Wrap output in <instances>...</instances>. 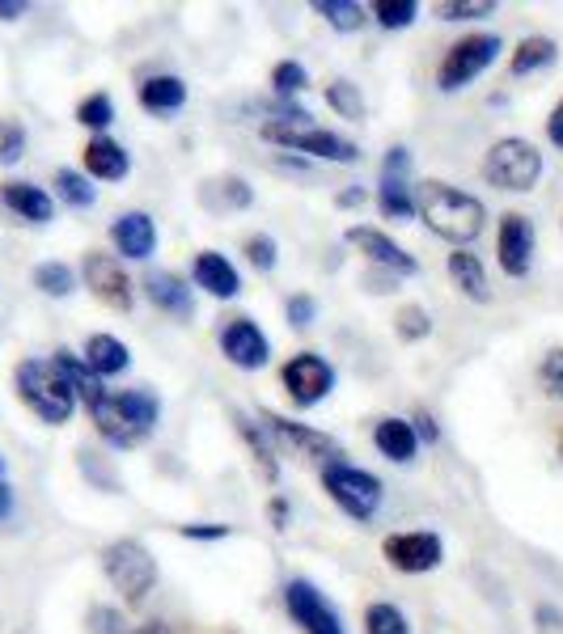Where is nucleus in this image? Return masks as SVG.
<instances>
[{"label":"nucleus","mask_w":563,"mask_h":634,"mask_svg":"<svg viewBox=\"0 0 563 634\" xmlns=\"http://www.w3.org/2000/svg\"><path fill=\"white\" fill-rule=\"evenodd\" d=\"M415 212L428 220V229L437 238L453 241L462 250V241H475L483 233V220H487V207L466 191H453L449 182H424L420 187V203Z\"/></svg>","instance_id":"nucleus-1"},{"label":"nucleus","mask_w":563,"mask_h":634,"mask_svg":"<svg viewBox=\"0 0 563 634\" xmlns=\"http://www.w3.org/2000/svg\"><path fill=\"white\" fill-rule=\"evenodd\" d=\"M13 381H17V397L39 415L42 423H68V415H73V385L64 381V372L55 368V364H42V359H22L17 364V372H13Z\"/></svg>","instance_id":"nucleus-2"},{"label":"nucleus","mask_w":563,"mask_h":634,"mask_svg":"<svg viewBox=\"0 0 563 634\" xmlns=\"http://www.w3.org/2000/svg\"><path fill=\"white\" fill-rule=\"evenodd\" d=\"M102 567H107V580L120 588L127 605H140L145 596L153 593V584H158V562H153V555L140 542H132V537L111 542L102 550Z\"/></svg>","instance_id":"nucleus-3"},{"label":"nucleus","mask_w":563,"mask_h":634,"mask_svg":"<svg viewBox=\"0 0 563 634\" xmlns=\"http://www.w3.org/2000/svg\"><path fill=\"white\" fill-rule=\"evenodd\" d=\"M538 174H542V153L529 140H517V136L496 140L487 149V161H483V178L500 191H529L538 182Z\"/></svg>","instance_id":"nucleus-4"},{"label":"nucleus","mask_w":563,"mask_h":634,"mask_svg":"<svg viewBox=\"0 0 563 634\" xmlns=\"http://www.w3.org/2000/svg\"><path fill=\"white\" fill-rule=\"evenodd\" d=\"M326 491H330V499L343 508L348 516H356V520H368V516L377 512V504H381V482L368 474V470H356V466H326Z\"/></svg>","instance_id":"nucleus-5"},{"label":"nucleus","mask_w":563,"mask_h":634,"mask_svg":"<svg viewBox=\"0 0 563 634\" xmlns=\"http://www.w3.org/2000/svg\"><path fill=\"white\" fill-rule=\"evenodd\" d=\"M496 51H500V39H496V35H471V39L453 42V47L445 51L437 85H441L445 93H453V89L471 85V80L479 77L483 68L496 60Z\"/></svg>","instance_id":"nucleus-6"},{"label":"nucleus","mask_w":563,"mask_h":634,"mask_svg":"<svg viewBox=\"0 0 563 634\" xmlns=\"http://www.w3.org/2000/svg\"><path fill=\"white\" fill-rule=\"evenodd\" d=\"M263 136L276 140V144H284V149H292V153H314V157L343 161V165L356 161V144H352V140H343V136H335V131H322V127H310V123H301V127L267 123Z\"/></svg>","instance_id":"nucleus-7"},{"label":"nucleus","mask_w":563,"mask_h":634,"mask_svg":"<svg viewBox=\"0 0 563 634\" xmlns=\"http://www.w3.org/2000/svg\"><path fill=\"white\" fill-rule=\"evenodd\" d=\"M284 390L288 397L297 402V406H314L322 397L330 394V385H335V372H330V364L314 352H301V356H292L284 364Z\"/></svg>","instance_id":"nucleus-8"},{"label":"nucleus","mask_w":563,"mask_h":634,"mask_svg":"<svg viewBox=\"0 0 563 634\" xmlns=\"http://www.w3.org/2000/svg\"><path fill=\"white\" fill-rule=\"evenodd\" d=\"M284 605H288L292 622H297L305 634H343L339 613L322 600V593L310 584V580H288V588H284Z\"/></svg>","instance_id":"nucleus-9"},{"label":"nucleus","mask_w":563,"mask_h":634,"mask_svg":"<svg viewBox=\"0 0 563 634\" xmlns=\"http://www.w3.org/2000/svg\"><path fill=\"white\" fill-rule=\"evenodd\" d=\"M85 283H89V292H93L102 305H111V309H120V314L132 309V279L123 276L120 258L89 250V254H85Z\"/></svg>","instance_id":"nucleus-10"},{"label":"nucleus","mask_w":563,"mask_h":634,"mask_svg":"<svg viewBox=\"0 0 563 634\" xmlns=\"http://www.w3.org/2000/svg\"><path fill=\"white\" fill-rule=\"evenodd\" d=\"M386 562L399 567L406 575H420V571H433L441 567V537L437 533H399V537H386Z\"/></svg>","instance_id":"nucleus-11"},{"label":"nucleus","mask_w":563,"mask_h":634,"mask_svg":"<svg viewBox=\"0 0 563 634\" xmlns=\"http://www.w3.org/2000/svg\"><path fill=\"white\" fill-rule=\"evenodd\" d=\"M221 352H225L229 364H238V368H246V372L263 368L267 356H272V347H267L263 330H259L250 317H234V321L221 330Z\"/></svg>","instance_id":"nucleus-12"},{"label":"nucleus","mask_w":563,"mask_h":634,"mask_svg":"<svg viewBox=\"0 0 563 634\" xmlns=\"http://www.w3.org/2000/svg\"><path fill=\"white\" fill-rule=\"evenodd\" d=\"M496 250H500L504 276L522 279L525 271H529V258H534V225L525 220L522 212H509V216L500 220V241H496Z\"/></svg>","instance_id":"nucleus-13"},{"label":"nucleus","mask_w":563,"mask_h":634,"mask_svg":"<svg viewBox=\"0 0 563 634\" xmlns=\"http://www.w3.org/2000/svg\"><path fill=\"white\" fill-rule=\"evenodd\" d=\"M348 241L361 250V254H368L377 267H386V271H399V276H415L420 271V263L402 250V245H395V241L386 238V233H377V229H348Z\"/></svg>","instance_id":"nucleus-14"},{"label":"nucleus","mask_w":563,"mask_h":634,"mask_svg":"<svg viewBox=\"0 0 563 634\" xmlns=\"http://www.w3.org/2000/svg\"><path fill=\"white\" fill-rule=\"evenodd\" d=\"M263 423H267L284 444H292L301 457H339V444L330 436H322V432L305 428V423H292V419H284L276 410H263Z\"/></svg>","instance_id":"nucleus-15"},{"label":"nucleus","mask_w":563,"mask_h":634,"mask_svg":"<svg viewBox=\"0 0 563 634\" xmlns=\"http://www.w3.org/2000/svg\"><path fill=\"white\" fill-rule=\"evenodd\" d=\"M111 241L123 258H149L158 245V225L145 212H123L120 220L111 225Z\"/></svg>","instance_id":"nucleus-16"},{"label":"nucleus","mask_w":563,"mask_h":634,"mask_svg":"<svg viewBox=\"0 0 563 634\" xmlns=\"http://www.w3.org/2000/svg\"><path fill=\"white\" fill-rule=\"evenodd\" d=\"M0 203L9 212H17L22 220H30V225H47L51 212H55L51 195L42 187H35V182H0Z\"/></svg>","instance_id":"nucleus-17"},{"label":"nucleus","mask_w":563,"mask_h":634,"mask_svg":"<svg viewBox=\"0 0 563 634\" xmlns=\"http://www.w3.org/2000/svg\"><path fill=\"white\" fill-rule=\"evenodd\" d=\"M196 283H200L203 292L221 296V301H234L241 292L238 267L225 254H216V250H203L200 258H196Z\"/></svg>","instance_id":"nucleus-18"},{"label":"nucleus","mask_w":563,"mask_h":634,"mask_svg":"<svg viewBox=\"0 0 563 634\" xmlns=\"http://www.w3.org/2000/svg\"><path fill=\"white\" fill-rule=\"evenodd\" d=\"M80 157H85V169L93 178H102V182H120V178H127V169H132V157L123 153V144H115L111 136H93Z\"/></svg>","instance_id":"nucleus-19"},{"label":"nucleus","mask_w":563,"mask_h":634,"mask_svg":"<svg viewBox=\"0 0 563 634\" xmlns=\"http://www.w3.org/2000/svg\"><path fill=\"white\" fill-rule=\"evenodd\" d=\"M85 364H89V372L102 381V377H120L127 372V364H132V352L123 347L115 334H93L89 343H85Z\"/></svg>","instance_id":"nucleus-20"},{"label":"nucleus","mask_w":563,"mask_h":634,"mask_svg":"<svg viewBox=\"0 0 563 634\" xmlns=\"http://www.w3.org/2000/svg\"><path fill=\"white\" fill-rule=\"evenodd\" d=\"M145 292H149V301H153L158 309H165V314H174V317H191V309H196L191 288L178 276H170V271H153V276L145 279Z\"/></svg>","instance_id":"nucleus-21"},{"label":"nucleus","mask_w":563,"mask_h":634,"mask_svg":"<svg viewBox=\"0 0 563 634\" xmlns=\"http://www.w3.org/2000/svg\"><path fill=\"white\" fill-rule=\"evenodd\" d=\"M89 415H93V428H98V436L107 440V444H115V448H132V444L140 440V432L127 423V415L120 410L115 394H107L102 402H93V406H89Z\"/></svg>","instance_id":"nucleus-22"},{"label":"nucleus","mask_w":563,"mask_h":634,"mask_svg":"<svg viewBox=\"0 0 563 634\" xmlns=\"http://www.w3.org/2000/svg\"><path fill=\"white\" fill-rule=\"evenodd\" d=\"M449 279H453L475 305H487V301H491V288H487V271H483L479 254L453 250V254H449Z\"/></svg>","instance_id":"nucleus-23"},{"label":"nucleus","mask_w":563,"mask_h":634,"mask_svg":"<svg viewBox=\"0 0 563 634\" xmlns=\"http://www.w3.org/2000/svg\"><path fill=\"white\" fill-rule=\"evenodd\" d=\"M373 444H377V453L390 457V461H411L415 448H420V436H415V428H411L406 419H381L377 432H373Z\"/></svg>","instance_id":"nucleus-24"},{"label":"nucleus","mask_w":563,"mask_h":634,"mask_svg":"<svg viewBox=\"0 0 563 634\" xmlns=\"http://www.w3.org/2000/svg\"><path fill=\"white\" fill-rule=\"evenodd\" d=\"M60 372H64V381L73 385V394L85 402V406H93V402H102L107 397V390H102V381L89 372V364L80 356H73V352H55V359H51Z\"/></svg>","instance_id":"nucleus-25"},{"label":"nucleus","mask_w":563,"mask_h":634,"mask_svg":"<svg viewBox=\"0 0 563 634\" xmlns=\"http://www.w3.org/2000/svg\"><path fill=\"white\" fill-rule=\"evenodd\" d=\"M140 106L145 111H183L187 106V85L178 77H149L140 85Z\"/></svg>","instance_id":"nucleus-26"},{"label":"nucleus","mask_w":563,"mask_h":634,"mask_svg":"<svg viewBox=\"0 0 563 634\" xmlns=\"http://www.w3.org/2000/svg\"><path fill=\"white\" fill-rule=\"evenodd\" d=\"M551 60H555V39H547V35H534V39L517 42V51H513L509 68H513V77H525V73H538V68H547Z\"/></svg>","instance_id":"nucleus-27"},{"label":"nucleus","mask_w":563,"mask_h":634,"mask_svg":"<svg viewBox=\"0 0 563 634\" xmlns=\"http://www.w3.org/2000/svg\"><path fill=\"white\" fill-rule=\"evenodd\" d=\"M115 402H120V410L127 415V423H132L140 436L158 423L161 406H158V397L153 394H145V390H123V394H115Z\"/></svg>","instance_id":"nucleus-28"},{"label":"nucleus","mask_w":563,"mask_h":634,"mask_svg":"<svg viewBox=\"0 0 563 634\" xmlns=\"http://www.w3.org/2000/svg\"><path fill=\"white\" fill-rule=\"evenodd\" d=\"M377 207H381L386 220H411V216H415V199H411V191H406L402 178H381Z\"/></svg>","instance_id":"nucleus-29"},{"label":"nucleus","mask_w":563,"mask_h":634,"mask_svg":"<svg viewBox=\"0 0 563 634\" xmlns=\"http://www.w3.org/2000/svg\"><path fill=\"white\" fill-rule=\"evenodd\" d=\"M234 423H238V432L246 436V444H250V453H254V461H259L263 478H267V482H276V478H280V466H276V453H272V444L263 440V432H254V423H250L241 410H234Z\"/></svg>","instance_id":"nucleus-30"},{"label":"nucleus","mask_w":563,"mask_h":634,"mask_svg":"<svg viewBox=\"0 0 563 634\" xmlns=\"http://www.w3.org/2000/svg\"><path fill=\"white\" fill-rule=\"evenodd\" d=\"M314 13L326 17V22H330L335 30H343V35H352V30H361L364 26V9L361 4H352V0H318Z\"/></svg>","instance_id":"nucleus-31"},{"label":"nucleus","mask_w":563,"mask_h":634,"mask_svg":"<svg viewBox=\"0 0 563 634\" xmlns=\"http://www.w3.org/2000/svg\"><path fill=\"white\" fill-rule=\"evenodd\" d=\"M55 195L64 199L68 207H93L98 191L89 187V178L77 174V169H55Z\"/></svg>","instance_id":"nucleus-32"},{"label":"nucleus","mask_w":563,"mask_h":634,"mask_svg":"<svg viewBox=\"0 0 563 634\" xmlns=\"http://www.w3.org/2000/svg\"><path fill=\"white\" fill-rule=\"evenodd\" d=\"M250 199L254 195L241 178H216L203 187V203H212V207H250Z\"/></svg>","instance_id":"nucleus-33"},{"label":"nucleus","mask_w":563,"mask_h":634,"mask_svg":"<svg viewBox=\"0 0 563 634\" xmlns=\"http://www.w3.org/2000/svg\"><path fill=\"white\" fill-rule=\"evenodd\" d=\"M35 288L47 292V296H68L77 288V276L68 263H39L35 267Z\"/></svg>","instance_id":"nucleus-34"},{"label":"nucleus","mask_w":563,"mask_h":634,"mask_svg":"<svg viewBox=\"0 0 563 634\" xmlns=\"http://www.w3.org/2000/svg\"><path fill=\"white\" fill-rule=\"evenodd\" d=\"M326 102H330L343 119H352V123L364 119V102H361V93H356L352 80H330V85H326Z\"/></svg>","instance_id":"nucleus-35"},{"label":"nucleus","mask_w":563,"mask_h":634,"mask_svg":"<svg viewBox=\"0 0 563 634\" xmlns=\"http://www.w3.org/2000/svg\"><path fill=\"white\" fill-rule=\"evenodd\" d=\"M364 631L368 634H411L406 631V618H402L395 605H386V600L368 605V613H364Z\"/></svg>","instance_id":"nucleus-36"},{"label":"nucleus","mask_w":563,"mask_h":634,"mask_svg":"<svg viewBox=\"0 0 563 634\" xmlns=\"http://www.w3.org/2000/svg\"><path fill=\"white\" fill-rule=\"evenodd\" d=\"M373 13H377V22H381L386 30H406V26L415 22L420 4H415V0H377Z\"/></svg>","instance_id":"nucleus-37"},{"label":"nucleus","mask_w":563,"mask_h":634,"mask_svg":"<svg viewBox=\"0 0 563 634\" xmlns=\"http://www.w3.org/2000/svg\"><path fill=\"white\" fill-rule=\"evenodd\" d=\"M272 85H276L280 98H292V93L310 89V73H305V64H297V60H280V64L272 68Z\"/></svg>","instance_id":"nucleus-38"},{"label":"nucleus","mask_w":563,"mask_h":634,"mask_svg":"<svg viewBox=\"0 0 563 634\" xmlns=\"http://www.w3.org/2000/svg\"><path fill=\"white\" fill-rule=\"evenodd\" d=\"M111 119H115V102L107 98V93H89L85 102L77 106V123H85V127H111Z\"/></svg>","instance_id":"nucleus-39"},{"label":"nucleus","mask_w":563,"mask_h":634,"mask_svg":"<svg viewBox=\"0 0 563 634\" xmlns=\"http://www.w3.org/2000/svg\"><path fill=\"white\" fill-rule=\"evenodd\" d=\"M26 157V127L13 119H0V165Z\"/></svg>","instance_id":"nucleus-40"},{"label":"nucleus","mask_w":563,"mask_h":634,"mask_svg":"<svg viewBox=\"0 0 563 634\" xmlns=\"http://www.w3.org/2000/svg\"><path fill=\"white\" fill-rule=\"evenodd\" d=\"M437 13H441V22L487 17V13H496V0H445V4H437Z\"/></svg>","instance_id":"nucleus-41"},{"label":"nucleus","mask_w":563,"mask_h":634,"mask_svg":"<svg viewBox=\"0 0 563 634\" xmlns=\"http://www.w3.org/2000/svg\"><path fill=\"white\" fill-rule=\"evenodd\" d=\"M395 326H399L402 339H411V343H415V339H424V334L433 330V321H428V314H424L420 305H402L399 317H395Z\"/></svg>","instance_id":"nucleus-42"},{"label":"nucleus","mask_w":563,"mask_h":634,"mask_svg":"<svg viewBox=\"0 0 563 634\" xmlns=\"http://www.w3.org/2000/svg\"><path fill=\"white\" fill-rule=\"evenodd\" d=\"M246 258H250L259 271H272V267H276V241L267 238V233L246 238Z\"/></svg>","instance_id":"nucleus-43"},{"label":"nucleus","mask_w":563,"mask_h":634,"mask_svg":"<svg viewBox=\"0 0 563 634\" xmlns=\"http://www.w3.org/2000/svg\"><path fill=\"white\" fill-rule=\"evenodd\" d=\"M89 631L93 634H127L123 631V613L120 609H107V605L89 609Z\"/></svg>","instance_id":"nucleus-44"},{"label":"nucleus","mask_w":563,"mask_h":634,"mask_svg":"<svg viewBox=\"0 0 563 634\" xmlns=\"http://www.w3.org/2000/svg\"><path fill=\"white\" fill-rule=\"evenodd\" d=\"M542 385L551 390V394H563V352H551V356L542 359Z\"/></svg>","instance_id":"nucleus-45"},{"label":"nucleus","mask_w":563,"mask_h":634,"mask_svg":"<svg viewBox=\"0 0 563 634\" xmlns=\"http://www.w3.org/2000/svg\"><path fill=\"white\" fill-rule=\"evenodd\" d=\"M314 314H318L314 296H292V301H288V321H292L297 330H305V326L314 321Z\"/></svg>","instance_id":"nucleus-46"},{"label":"nucleus","mask_w":563,"mask_h":634,"mask_svg":"<svg viewBox=\"0 0 563 634\" xmlns=\"http://www.w3.org/2000/svg\"><path fill=\"white\" fill-rule=\"evenodd\" d=\"M534 626H538V634H563V609H555V605H538V609H534Z\"/></svg>","instance_id":"nucleus-47"},{"label":"nucleus","mask_w":563,"mask_h":634,"mask_svg":"<svg viewBox=\"0 0 563 634\" xmlns=\"http://www.w3.org/2000/svg\"><path fill=\"white\" fill-rule=\"evenodd\" d=\"M178 533L183 537H200V542H221V537H229V524H183Z\"/></svg>","instance_id":"nucleus-48"},{"label":"nucleus","mask_w":563,"mask_h":634,"mask_svg":"<svg viewBox=\"0 0 563 634\" xmlns=\"http://www.w3.org/2000/svg\"><path fill=\"white\" fill-rule=\"evenodd\" d=\"M547 136H551V140H555V144L563 149V102L555 106V115H551V123H547Z\"/></svg>","instance_id":"nucleus-49"},{"label":"nucleus","mask_w":563,"mask_h":634,"mask_svg":"<svg viewBox=\"0 0 563 634\" xmlns=\"http://www.w3.org/2000/svg\"><path fill=\"white\" fill-rule=\"evenodd\" d=\"M22 13H26L22 0H0V22H13V17H22Z\"/></svg>","instance_id":"nucleus-50"},{"label":"nucleus","mask_w":563,"mask_h":634,"mask_svg":"<svg viewBox=\"0 0 563 634\" xmlns=\"http://www.w3.org/2000/svg\"><path fill=\"white\" fill-rule=\"evenodd\" d=\"M13 512V486L9 482H0V520Z\"/></svg>","instance_id":"nucleus-51"},{"label":"nucleus","mask_w":563,"mask_h":634,"mask_svg":"<svg viewBox=\"0 0 563 634\" xmlns=\"http://www.w3.org/2000/svg\"><path fill=\"white\" fill-rule=\"evenodd\" d=\"M361 203H364L361 187H352V191H343V195H339V207H361Z\"/></svg>","instance_id":"nucleus-52"},{"label":"nucleus","mask_w":563,"mask_h":634,"mask_svg":"<svg viewBox=\"0 0 563 634\" xmlns=\"http://www.w3.org/2000/svg\"><path fill=\"white\" fill-rule=\"evenodd\" d=\"M415 423H420V436H424V440H437V423H433L428 415H420Z\"/></svg>","instance_id":"nucleus-53"},{"label":"nucleus","mask_w":563,"mask_h":634,"mask_svg":"<svg viewBox=\"0 0 563 634\" xmlns=\"http://www.w3.org/2000/svg\"><path fill=\"white\" fill-rule=\"evenodd\" d=\"M272 520H276V529H284V520H288V512H284V499L272 504Z\"/></svg>","instance_id":"nucleus-54"},{"label":"nucleus","mask_w":563,"mask_h":634,"mask_svg":"<svg viewBox=\"0 0 563 634\" xmlns=\"http://www.w3.org/2000/svg\"><path fill=\"white\" fill-rule=\"evenodd\" d=\"M136 634H170V631H165L161 622H149V626H140V631H136Z\"/></svg>","instance_id":"nucleus-55"},{"label":"nucleus","mask_w":563,"mask_h":634,"mask_svg":"<svg viewBox=\"0 0 563 634\" xmlns=\"http://www.w3.org/2000/svg\"><path fill=\"white\" fill-rule=\"evenodd\" d=\"M560 457H563V444H560Z\"/></svg>","instance_id":"nucleus-56"}]
</instances>
